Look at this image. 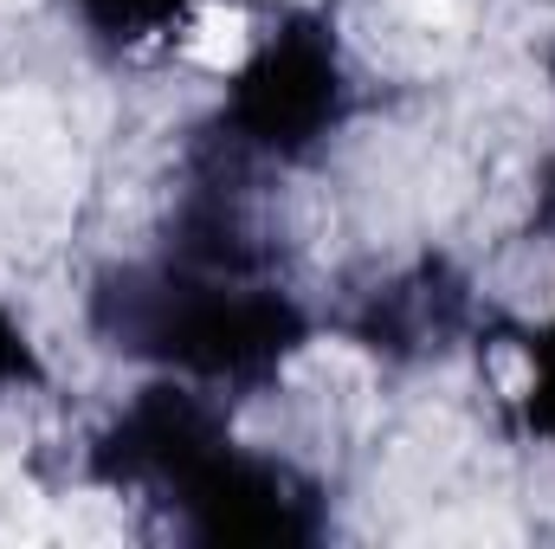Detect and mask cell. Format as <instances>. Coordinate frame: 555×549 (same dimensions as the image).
<instances>
[{
	"instance_id": "6da1fadb",
	"label": "cell",
	"mask_w": 555,
	"mask_h": 549,
	"mask_svg": "<svg viewBox=\"0 0 555 549\" xmlns=\"http://www.w3.org/2000/svg\"><path fill=\"white\" fill-rule=\"evenodd\" d=\"M188 59H194V65H207V72L240 65V59H246V20H240V13H227V7L201 13V20H194V33H188Z\"/></svg>"
},
{
	"instance_id": "7a4b0ae2",
	"label": "cell",
	"mask_w": 555,
	"mask_h": 549,
	"mask_svg": "<svg viewBox=\"0 0 555 549\" xmlns=\"http://www.w3.org/2000/svg\"><path fill=\"white\" fill-rule=\"evenodd\" d=\"M13 7H26V0H0V13H13Z\"/></svg>"
}]
</instances>
